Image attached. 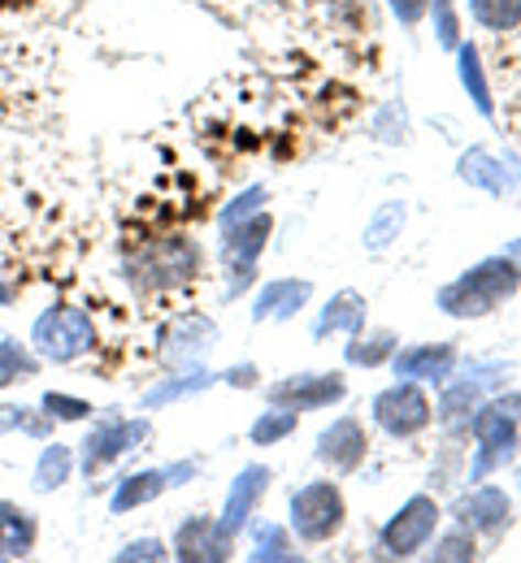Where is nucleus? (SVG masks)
I'll return each mask as SVG.
<instances>
[{"label":"nucleus","instance_id":"nucleus-22","mask_svg":"<svg viewBox=\"0 0 521 563\" xmlns=\"http://www.w3.org/2000/svg\"><path fill=\"white\" fill-rule=\"evenodd\" d=\"M70 473H75V455H70V446H62V442H48L44 451H40V460H35V490L48 494V490H62L66 482H70Z\"/></svg>","mask_w":521,"mask_h":563},{"label":"nucleus","instance_id":"nucleus-26","mask_svg":"<svg viewBox=\"0 0 521 563\" xmlns=\"http://www.w3.org/2000/svg\"><path fill=\"white\" fill-rule=\"evenodd\" d=\"M35 373H40V355L31 352L26 343L0 339V377L4 382H22V377H35Z\"/></svg>","mask_w":521,"mask_h":563},{"label":"nucleus","instance_id":"nucleus-24","mask_svg":"<svg viewBox=\"0 0 521 563\" xmlns=\"http://www.w3.org/2000/svg\"><path fill=\"white\" fill-rule=\"evenodd\" d=\"M456 53H460V82H465L474 109H478L482 118H491L496 104H491V87H487V74H482V62H478V48H474V44H460Z\"/></svg>","mask_w":521,"mask_h":563},{"label":"nucleus","instance_id":"nucleus-10","mask_svg":"<svg viewBox=\"0 0 521 563\" xmlns=\"http://www.w3.org/2000/svg\"><path fill=\"white\" fill-rule=\"evenodd\" d=\"M265 395H270V404H274V408L313 412V408H326V404L344 399V377H339V373H300V377H283V382H274Z\"/></svg>","mask_w":521,"mask_h":563},{"label":"nucleus","instance_id":"nucleus-33","mask_svg":"<svg viewBox=\"0 0 521 563\" xmlns=\"http://www.w3.org/2000/svg\"><path fill=\"white\" fill-rule=\"evenodd\" d=\"M265 200H270V191H265V187H248L243 196H235V200H230V205L222 209V230H226V225H239V221H248V217H257Z\"/></svg>","mask_w":521,"mask_h":563},{"label":"nucleus","instance_id":"nucleus-6","mask_svg":"<svg viewBox=\"0 0 521 563\" xmlns=\"http://www.w3.org/2000/svg\"><path fill=\"white\" fill-rule=\"evenodd\" d=\"M435 525H439V503L431 498V494H413L387 525H382V551L391 555V560H409V555H417L426 542H431V533H435Z\"/></svg>","mask_w":521,"mask_h":563},{"label":"nucleus","instance_id":"nucleus-17","mask_svg":"<svg viewBox=\"0 0 521 563\" xmlns=\"http://www.w3.org/2000/svg\"><path fill=\"white\" fill-rule=\"evenodd\" d=\"M170 490V468H144V473H131V477H122L113 494H109V511L113 516H122V511H135V507H144L152 498H161V494Z\"/></svg>","mask_w":521,"mask_h":563},{"label":"nucleus","instance_id":"nucleus-7","mask_svg":"<svg viewBox=\"0 0 521 563\" xmlns=\"http://www.w3.org/2000/svg\"><path fill=\"white\" fill-rule=\"evenodd\" d=\"M270 230H274V221L265 217V212H257V217H248V221H239V225H226V239H222V256L226 265H230V286H226V299H235L252 274H257V261H261V252H265V239H270Z\"/></svg>","mask_w":521,"mask_h":563},{"label":"nucleus","instance_id":"nucleus-9","mask_svg":"<svg viewBox=\"0 0 521 563\" xmlns=\"http://www.w3.org/2000/svg\"><path fill=\"white\" fill-rule=\"evenodd\" d=\"M435 417V408H431V399L413 386V382H400V386H391V390H382L378 399H373V421L382 424L391 438H413V433H422L426 424Z\"/></svg>","mask_w":521,"mask_h":563},{"label":"nucleus","instance_id":"nucleus-3","mask_svg":"<svg viewBox=\"0 0 521 563\" xmlns=\"http://www.w3.org/2000/svg\"><path fill=\"white\" fill-rule=\"evenodd\" d=\"M31 347L40 360H53V364H70L78 355H87L96 347V325L91 317L75 308V303H53L35 317L31 325Z\"/></svg>","mask_w":521,"mask_h":563},{"label":"nucleus","instance_id":"nucleus-39","mask_svg":"<svg viewBox=\"0 0 521 563\" xmlns=\"http://www.w3.org/2000/svg\"><path fill=\"white\" fill-rule=\"evenodd\" d=\"M226 382H235V386H248V382H252V368H230V373H226Z\"/></svg>","mask_w":521,"mask_h":563},{"label":"nucleus","instance_id":"nucleus-15","mask_svg":"<svg viewBox=\"0 0 521 563\" xmlns=\"http://www.w3.org/2000/svg\"><path fill=\"white\" fill-rule=\"evenodd\" d=\"M456 364V347L452 343H435V347H409V352L391 355V368L395 377H409V382H444Z\"/></svg>","mask_w":521,"mask_h":563},{"label":"nucleus","instance_id":"nucleus-36","mask_svg":"<svg viewBox=\"0 0 521 563\" xmlns=\"http://www.w3.org/2000/svg\"><path fill=\"white\" fill-rule=\"evenodd\" d=\"M474 555H478V547H474V538H469L465 529L447 533L444 542L435 547V560H474Z\"/></svg>","mask_w":521,"mask_h":563},{"label":"nucleus","instance_id":"nucleus-40","mask_svg":"<svg viewBox=\"0 0 521 563\" xmlns=\"http://www.w3.org/2000/svg\"><path fill=\"white\" fill-rule=\"evenodd\" d=\"M509 261H518V269H521V239L513 243V247H509Z\"/></svg>","mask_w":521,"mask_h":563},{"label":"nucleus","instance_id":"nucleus-32","mask_svg":"<svg viewBox=\"0 0 521 563\" xmlns=\"http://www.w3.org/2000/svg\"><path fill=\"white\" fill-rule=\"evenodd\" d=\"M40 408L53 417V421H87L96 408L87 404V399H75V395H62V390H48L44 399H40Z\"/></svg>","mask_w":521,"mask_h":563},{"label":"nucleus","instance_id":"nucleus-31","mask_svg":"<svg viewBox=\"0 0 521 563\" xmlns=\"http://www.w3.org/2000/svg\"><path fill=\"white\" fill-rule=\"evenodd\" d=\"M252 560H283L292 563L296 560V551H292V542H287V533L279 529V525H261L257 529V551H252Z\"/></svg>","mask_w":521,"mask_h":563},{"label":"nucleus","instance_id":"nucleus-20","mask_svg":"<svg viewBox=\"0 0 521 563\" xmlns=\"http://www.w3.org/2000/svg\"><path fill=\"white\" fill-rule=\"evenodd\" d=\"M361 325H366V299H361L357 290H339V295L322 308V317H317L313 334H317V339H326V334H335V330L357 334Z\"/></svg>","mask_w":521,"mask_h":563},{"label":"nucleus","instance_id":"nucleus-25","mask_svg":"<svg viewBox=\"0 0 521 563\" xmlns=\"http://www.w3.org/2000/svg\"><path fill=\"white\" fill-rule=\"evenodd\" d=\"M469 13L487 31H513L521 22V0H469Z\"/></svg>","mask_w":521,"mask_h":563},{"label":"nucleus","instance_id":"nucleus-13","mask_svg":"<svg viewBox=\"0 0 521 563\" xmlns=\"http://www.w3.org/2000/svg\"><path fill=\"white\" fill-rule=\"evenodd\" d=\"M456 520L465 529H474V533H500L513 520V503H509V494L496 490V486H478V490L465 494L456 503Z\"/></svg>","mask_w":521,"mask_h":563},{"label":"nucleus","instance_id":"nucleus-27","mask_svg":"<svg viewBox=\"0 0 521 563\" xmlns=\"http://www.w3.org/2000/svg\"><path fill=\"white\" fill-rule=\"evenodd\" d=\"M13 429H22V433H31V438H48L53 417H48V412H31V408H22V404H0V433H13Z\"/></svg>","mask_w":521,"mask_h":563},{"label":"nucleus","instance_id":"nucleus-35","mask_svg":"<svg viewBox=\"0 0 521 563\" xmlns=\"http://www.w3.org/2000/svg\"><path fill=\"white\" fill-rule=\"evenodd\" d=\"M165 555H170V551H165L161 538H135V542H127V547L118 551L122 563H156V560H165Z\"/></svg>","mask_w":521,"mask_h":563},{"label":"nucleus","instance_id":"nucleus-2","mask_svg":"<svg viewBox=\"0 0 521 563\" xmlns=\"http://www.w3.org/2000/svg\"><path fill=\"white\" fill-rule=\"evenodd\" d=\"M127 269H131V282L144 286V290H161V295L165 290H183L187 282H196V274H200V247H196V239L161 234V239L144 243L127 261Z\"/></svg>","mask_w":521,"mask_h":563},{"label":"nucleus","instance_id":"nucleus-23","mask_svg":"<svg viewBox=\"0 0 521 563\" xmlns=\"http://www.w3.org/2000/svg\"><path fill=\"white\" fill-rule=\"evenodd\" d=\"M218 377L214 373H178V377H165V382H156L152 390H144V408H165V404H174V399H183V395H196V390H205V386H214Z\"/></svg>","mask_w":521,"mask_h":563},{"label":"nucleus","instance_id":"nucleus-34","mask_svg":"<svg viewBox=\"0 0 521 563\" xmlns=\"http://www.w3.org/2000/svg\"><path fill=\"white\" fill-rule=\"evenodd\" d=\"M474 404H478V386H474V382H460V386H452L444 399H439V417H444L447 424H456Z\"/></svg>","mask_w":521,"mask_h":563},{"label":"nucleus","instance_id":"nucleus-38","mask_svg":"<svg viewBox=\"0 0 521 563\" xmlns=\"http://www.w3.org/2000/svg\"><path fill=\"white\" fill-rule=\"evenodd\" d=\"M391 9L400 13V22H422V13H426V0H391Z\"/></svg>","mask_w":521,"mask_h":563},{"label":"nucleus","instance_id":"nucleus-28","mask_svg":"<svg viewBox=\"0 0 521 563\" xmlns=\"http://www.w3.org/2000/svg\"><path fill=\"white\" fill-rule=\"evenodd\" d=\"M395 352V334H387V330H378V334H352V343H348V364H366V368H373V364H382L387 355Z\"/></svg>","mask_w":521,"mask_h":563},{"label":"nucleus","instance_id":"nucleus-4","mask_svg":"<svg viewBox=\"0 0 521 563\" xmlns=\"http://www.w3.org/2000/svg\"><path fill=\"white\" fill-rule=\"evenodd\" d=\"M518 421H521V395H509L474 417V438H478V460H474V482H482L491 468H500L513 446H518Z\"/></svg>","mask_w":521,"mask_h":563},{"label":"nucleus","instance_id":"nucleus-14","mask_svg":"<svg viewBox=\"0 0 521 563\" xmlns=\"http://www.w3.org/2000/svg\"><path fill=\"white\" fill-rule=\"evenodd\" d=\"M161 339H165V360L192 364V360H200V355L214 347L218 330H214L209 317H196V312H192V317H178L174 325H165Z\"/></svg>","mask_w":521,"mask_h":563},{"label":"nucleus","instance_id":"nucleus-41","mask_svg":"<svg viewBox=\"0 0 521 563\" xmlns=\"http://www.w3.org/2000/svg\"><path fill=\"white\" fill-rule=\"evenodd\" d=\"M0 386H9V382H4V377H0Z\"/></svg>","mask_w":521,"mask_h":563},{"label":"nucleus","instance_id":"nucleus-19","mask_svg":"<svg viewBox=\"0 0 521 563\" xmlns=\"http://www.w3.org/2000/svg\"><path fill=\"white\" fill-rule=\"evenodd\" d=\"M308 282H270V286H261V295H257V308H252V321H287V317H296L300 303L308 299Z\"/></svg>","mask_w":521,"mask_h":563},{"label":"nucleus","instance_id":"nucleus-1","mask_svg":"<svg viewBox=\"0 0 521 563\" xmlns=\"http://www.w3.org/2000/svg\"><path fill=\"white\" fill-rule=\"evenodd\" d=\"M521 286L518 261L509 256H491L482 265H474L469 274H460L456 282H447L439 290V308L447 317H487L500 299H509Z\"/></svg>","mask_w":521,"mask_h":563},{"label":"nucleus","instance_id":"nucleus-16","mask_svg":"<svg viewBox=\"0 0 521 563\" xmlns=\"http://www.w3.org/2000/svg\"><path fill=\"white\" fill-rule=\"evenodd\" d=\"M35 516L9 498H0V560H26L35 551Z\"/></svg>","mask_w":521,"mask_h":563},{"label":"nucleus","instance_id":"nucleus-29","mask_svg":"<svg viewBox=\"0 0 521 563\" xmlns=\"http://www.w3.org/2000/svg\"><path fill=\"white\" fill-rule=\"evenodd\" d=\"M400 225H404V205L391 200V205H382V209L373 212V221L366 225V243H370L373 252H382V247L400 234Z\"/></svg>","mask_w":521,"mask_h":563},{"label":"nucleus","instance_id":"nucleus-21","mask_svg":"<svg viewBox=\"0 0 521 563\" xmlns=\"http://www.w3.org/2000/svg\"><path fill=\"white\" fill-rule=\"evenodd\" d=\"M460 178L474 183V187H482V191H491V196H504V191L513 187V178L504 174V165H500L487 147H469V152L460 156Z\"/></svg>","mask_w":521,"mask_h":563},{"label":"nucleus","instance_id":"nucleus-37","mask_svg":"<svg viewBox=\"0 0 521 563\" xmlns=\"http://www.w3.org/2000/svg\"><path fill=\"white\" fill-rule=\"evenodd\" d=\"M435 4V31H439V44L456 48V13H452V0H431Z\"/></svg>","mask_w":521,"mask_h":563},{"label":"nucleus","instance_id":"nucleus-11","mask_svg":"<svg viewBox=\"0 0 521 563\" xmlns=\"http://www.w3.org/2000/svg\"><path fill=\"white\" fill-rule=\"evenodd\" d=\"M270 486V468H261V464H248L235 482H230V490H226V507L222 516L214 520V529H218V538H222L226 547L239 538V529L248 525V516H252V507L261 503V494Z\"/></svg>","mask_w":521,"mask_h":563},{"label":"nucleus","instance_id":"nucleus-30","mask_svg":"<svg viewBox=\"0 0 521 563\" xmlns=\"http://www.w3.org/2000/svg\"><path fill=\"white\" fill-rule=\"evenodd\" d=\"M292 429H296V412H292V408H274V412H261V421L248 429V438H252L257 446H274V442H283Z\"/></svg>","mask_w":521,"mask_h":563},{"label":"nucleus","instance_id":"nucleus-8","mask_svg":"<svg viewBox=\"0 0 521 563\" xmlns=\"http://www.w3.org/2000/svg\"><path fill=\"white\" fill-rule=\"evenodd\" d=\"M149 433H152V424L144 421V417H135V421H100L83 438V451H78L83 473H87V477L100 473L105 464H113V460H122L127 451H135Z\"/></svg>","mask_w":521,"mask_h":563},{"label":"nucleus","instance_id":"nucleus-5","mask_svg":"<svg viewBox=\"0 0 521 563\" xmlns=\"http://www.w3.org/2000/svg\"><path fill=\"white\" fill-rule=\"evenodd\" d=\"M348 507H344V494L330 482H308L292 494V529H296L304 542H326L339 533Z\"/></svg>","mask_w":521,"mask_h":563},{"label":"nucleus","instance_id":"nucleus-12","mask_svg":"<svg viewBox=\"0 0 521 563\" xmlns=\"http://www.w3.org/2000/svg\"><path fill=\"white\" fill-rule=\"evenodd\" d=\"M366 424L357 421V417H344V421H335L330 429H322V438H317V460L322 464H330L335 473H357L361 468V460H366Z\"/></svg>","mask_w":521,"mask_h":563},{"label":"nucleus","instance_id":"nucleus-18","mask_svg":"<svg viewBox=\"0 0 521 563\" xmlns=\"http://www.w3.org/2000/svg\"><path fill=\"white\" fill-rule=\"evenodd\" d=\"M174 555H178L183 563H192V560H226V555H230V547L218 538L214 520L192 516V520L178 529V538H174Z\"/></svg>","mask_w":521,"mask_h":563}]
</instances>
